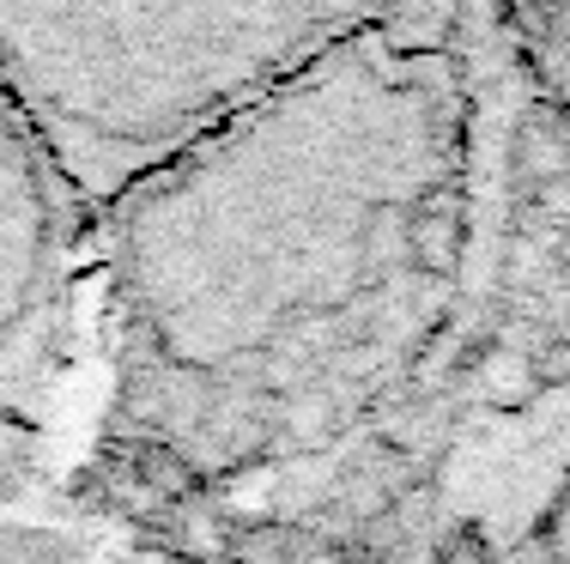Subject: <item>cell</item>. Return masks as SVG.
Returning <instances> with one entry per match:
<instances>
[{
    "label": "cell",
    "instance_id": "cell-1",
    "mask_svg": "<svg viewBox=\"0 0 570 564\" xmlns=\"http://www.w3.org/2000/svg\"><path fill=\"white\" fill-rule=\"evenodd\" d=\"M461 56L395 7L98 212L116 419L188 479L358 432L455 310Z\"/></svg>",
    "mask_w": 570,
    "mask_h": 564
},
{
    "label": "cell",
    "instance_id": "cell-4",
    "mask_svg": "<svg viewBox=\"0 0 570 564\" xmlns=\"http://www.w3.org/2000/svg\"><path fill=\"white\" fill-rule=\"evenodd\" d=\"M547 7H559V12H564V19H570V0H547Z\"/></svg>",
    "mask_w": 570,
    "mask_h": 564
},
{
    "label": "cell",
    "instance_id": "cell-3",
    "mask_svg": "<svg viewBox=\"0 0 570 564\" xmlns=\"http://www.w3.org/2000/svg\"><path fill=\"white\" fill-rule=\"evenodd\" d=\"M86 200L0 79V419L56 407L79 340Z\"/></svg>",
    "mask_w": 570,
    "mask_h": 564
},
{
    "label": "cell",
    "instance_id": "cell-2",
    "mask_svg": "<svg viewBox=\"0 0 570 564\" xmlns=\"http://www.w3.org/2000/svg\"><path fill=\"white\" fill-rule=\"evenodd\" d=\"M395 0H0V79L104 212Z\"/></svg>",
    "mask_w": 570,
    "mask_h": 564
}]
</instances>
